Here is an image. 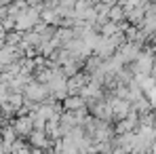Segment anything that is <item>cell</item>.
Here are the masks:
<instances>
[{"label": "cell", "instance_id": "obj_1", "mask_svg": "<svg viewBox=\"0 0 156 154\" xmlns=\"http://www.w3.org/2000/svg\"><path fill=\"white\" fill-rule=\"evenodd\" d=\"M15 131L17 133H21V135H30L32 133V118H27V116H21L17 123H15Z\"/></svg>", "mask_w": 156, "mask_h": 154}, {"label": "cell", "instance_id": "obj_2", "mask_svg": "<svg viewBox=\"0 0 156 154\" xmlns=\"http://www.w3.org/2000/svg\"><path fill=\"white\" fill-rule=\"evenodd\" d=\"M26 97L30 99H42L44 97V87H40V84H27L26 87Z\"/></svg>", "mask_w": 156, "mask_h": 154}, {"label": "cell", "instance_id": "obj_3", "mask_svg": "<svg viewBox=\"0 0 156 154\" xmlns=\"http://www.w3.org/2000/svg\"><path fill=\"white\" fill-rule=\"evenodd\" d=\"M32 144H36V146H44V144H47V137H44L42 133H32Z\"/></svg>", "mask_w": 156, "mask_h": 154}]
</instances>
